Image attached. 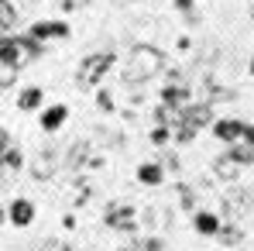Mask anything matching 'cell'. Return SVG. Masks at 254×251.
Wrapping results in <instances>:
<instances>
[{"instance_id":"obj_1","label":"cell","mask_w":254,"mask_h":251,"mask_svg":"<svg viewBox=\"0 0 254 251\" xmlns=\"http://www.w3.org/2000/svg\"><path fill=\"white\" fill-rule=\"evenodd\" d=\"M162 66H165V59H162V52H158L155 45H134L130 55H127L124 80H127V83H144V80L158 76Z\"/></svg>"},{"instance_id":"obj_2","label":"cell","mask_w":254,"mask_h":251,"mask_svg":"<svg viewBox=\"0 0 254 251\" xmlns=\"http://www.w3.org/2000/svg\"><path fill=\"white\" fill-rule=\"evenodd\" d=\"M175 117H179L175 141H179V145H189V141H196V134H199L203 127L213 124V107H210V103H189V107L179 110Z\"/></svg>"},{"instance_id":"obj_3","label":"cell","mask_w":254,"mask_h":251,"mask_svg":"<svg viewBox=\"0 0 254 251\" xmlns=\"http://www.w3.org/2000/svg\"><path fill=\"white\" fill-rule=\"evenodd\" d=\"M110 69H114V52L110 48L107 52H93V55H86L83 62H79V69H76V86L79 89H96Z\"/></svg>"},{"instance_id":"obj_4","label":"cell","mask_w":254,"mask_h":251,"mask_svg":"<svg viewBox=\"0 0 254 251\" xmlns=\"http://www.w3.org/2000/svg\"><path fill=\"white\" fill-rule=\"evenodd\" d=\"M103 224H107L110 231H124V234H130V231L137 227V210L130 207V203H110L107 213H103Z\"/></svg>"},{"instance_id":"obj_5","label":"cell","mask_w":254,"mask_h":251,"mask_svg":"<svg viewBox=\"0 0 254 251\" xmlns=\"http://www.w3.org/2000/svg\"><path fill=\"white\" fill-rule=\"evenodd\" d=\"M210 127H213V134H216L223 145H237V141H244V121H237V117H216Z\"/></svg>"},{"instance_id":"obj_6","label":"cell","mask_w":254,"mask_h":251,"mask_svg":"<svg viewBox=\"0 0 254 251\" xmlns=\"http://www.w3.org/2000/svg\"><path fill=\"white\" fill-rule=\"evenodd\" d=\"M192 103V93H189V83H172L162 89V107H169L172 114H179V110H186Z\"/></svg>"},{"instance_id":"obj_7","label":"cell","mask_w":254,"mask_h":251,"mask_svg":"<svg viewBox=\"0 0 254 251\" xmlns=\"http://www.w3.org/2000/svg\"><path fill=\"white\" fill-rule=\"evenodd\" d=\"M28 35H31V38H38V42L69 38V24H65V21H35V24L28 28Z\"/></svg>"},{"instance_id":"obj_8","label":"cell","mask_w":254,"mask_h":251,"mask_svg":"<svg viewBox=\"0 0 254 251\" xmlns=\"http://www.w3.org/2000/svg\"><path fill=\"white\" fill-rule=\"evenodd\" d=\"M7 220H10L14 227H31V224H35V203H31L28 196H17V200L7 207Z\"/></svg>"},{"instance_id":"obj_9","label":"cell","mask_w":254,"mask_h":251,"mask_svg":"<svg viewBox=\"0 0 254 251\" xmlns=\"http://www.w3.org/2000/svg\"><path fill=\"white\" fill-rule=\"evenodd\" d=\"M244 168H248V166H241V162L234 159V152H230V148H227L220 159H213V175H216V179H223V182H234Z\"/></svg>"},{"instance_id":"obj_10","label":"cell","mask_w":254,"mask_h":251,"mask_svg":"<svg viewBox=\"0 0 254 251\" xmlns=\"http://www.w3.org/2000/svg\"><path fill=\"white\" fill-rule=\"evenodd\" d=\"M69 121V107L65 103H52V107H45L42 117H38V124H42L45 134H52V131H59V127Z\"/></svg>"},{"instance_id":"obj_11","label":"cell","mask_w":254,"mask_h":251,"mask_svg":"<svg viewBox=\"0 0 254 251\" xmlns=\"http://www.w3.org/2000/svg\"><path fill=\"white\" fill-rule=\"evenodd\" d=\"M137 182L141 186H162L165 182V166L162 162H141L137 166Z\"/></svg>"},{"instance_id":"obj_12","label":"cell","mask_w":254,"mask_h":251,"mask_svg":"<svg viewBox=\"0 0 254 251\" xmlns=\"http://www.w3.org/2000/svg\"><path fill=\"white\" fill-rule=\"evenodd\" d=\"M220 217L210 213V210H199L196 217H192V227H196V234H203V238H216V231H220Z\"/></svg>"},{"instance_id":"obj_13","label":"cell","mask_w":254,"mask_h":251,"mask_svg":"<svg viewBox=\"0 0 254 251\" xmlns=\"http://www.w3.org/2000/svg\"><path fill=\"white\" fill-rule=\"evenodd\" d=\"M21 166H24L21 152L7 141V145H3V152H0V175H14V172H21Z\"/></svg>"},{"instance_id":"obj_14","label":"cell","mask_w":254,"mask_h":251,"mask_svg":"<svg viewBox=\"0 0 254 251\" xmlns=\"http://www.w3.org/2000/svg\"><path fill=\"white\" fill-rule=\"evenodd\" d=\"M42 103H45L42 86H28V89L17 96V110H24V114H31V110H42Z\"/></svg>"},{"instance_id":"obj_15","label":"cell","mask_w":254,"mask_h":251,"mask_svg":"<svg viewBox=\"0 0 254 251\" xmlns=\"http://www.w3.org/2000/svg\"><path fill=\"white\" fill-rule=\"evenodd\" d=\"M216 241H220V245H227V248H234V245H241V241H244V231H241L237 224H227V220H223V224H220V231H216Z\"/></svg>"},{"instance_id":"obj_16","label":"cell","mask_w":254,"mask_h":251,"mask_svg":"<svg viewBox=\"0 0 254 251\" xmlns=\"http://www.w3.org/2000/svg\"><path fill=\"white\" fill-rule=\"evenodd\" d=\"M14 28H17V10L10 0H0V35L14 31Z\"/></svg>"},{"instance_id":"obj_17","label":"cell","mask_w":254,"mask_h":251,"mask_svg":"<svg viewBox=\"0 0 254 251\" xmlns=\"http://www.w3.org/2000/svg\"><path fill=\"white\" fill-rule=\"evenodd\" d=\"M17 69H21V62H10V59H0V89H7V86H14V80H17Z\"/></svg>"},{"instance_id":"obj_18","label":"cell","mask_w":254,"mask_h":251,"mask_svg":"<svg viewBox=\"0 0 254 251\" xmlns=\"http://www.w3.org/2000/svg\"><path fill=\"white\" fill-rule=\"evenodd\" d=\"M0 59L21 62V45H17V38H7V35H0Z\"/></svg>"},{"instance_id":"obj_19","label":"cell","mask_w":254,"mask_h":251,"mask_svg":"<svg viewBox=\"0 0 254 251\" xmlns=\"http://www.w3.org/2000/svg\"><path fill=\"white\" fill-rule=\"evenodd\" d=\"M169 138H172V127L169 124H155V131H151V145H155V148H165Z\"/></svg>"},{"instance_id":"obj_20","label":"cell","mask_w":254,"mask_h":251,"mask_svg":"<svg viewBox=\"0 0 254 251\" xmlns=\"http://www.w3.org/2000/svg\"><path fill=\"white\" fill-rule=\"evenodd\" d=\"M96 103H100L103 110H114V96H110L107 89H100V93H96Z\"/></svg>"},{"instance_id":"obj_21","label":"cell","mask_w":254,"mask_h":251,"mask_svg":"<svg viewBox=\"0 0 254 251\" xmlns=\"http://www.w3.org/2000/svg\"><path fill=\"white\" fill-rule=\"evenodd\" d=\"M179 193H182V207H186V210H192V207H196V196H192V189H186V186H182Z\"/></svg>"},{"instance_id":"obj_22","label":"cell","mask_w":254,"mask_h":251,"mask_svg":"<svg viewBox=\"0 0 254 251\" xmlns=\"http://www.w3.org/2000/svg\"><path fill=\"white\" fill-rule=\"evenodd\" d=\"M162 248H165V245H162L158 238H148V241L141 245V251H162Z\"/></svg>"},{"instance_id":"obj_23","label":"cell","mask_w":254,"mask_h":251,"mask_svg":"<svg viewBox=\"0 0 254 251\" xmlns=\"http://www.w3.org/2000/svg\"><path fill=\"white\" fill-rule=\"evenodd\" d=\"M192 3H196V0H175V10H182V14H189V10H192Z\"/></svg>"},{"instance_id":"obj_24","label":"cell","mask_w":254,"mask_h":251,"mask_svg":"<svg viewBox=\"0 0 254 251\" xmlns=\"http://www.w3.org/2000/svg\"><path fill=\"white\" fill-rule=\"evenodd\" d=\"M244 145L254 148V124H244Z\"/></svg>"},{"instance_id":"obj_25","label":"cell","mask_w":254,"mask_h":251,"mask_svg":"<svg viewBox=\"0 0 254 251\" xmlns=\"http://www.w3.org/2000/svg\"><path fill=\"white\" fill-rule=\"evenodd\" d=\"M79 3H89V0H62V7H65V10H72V7H79Z\"/></svg>"},{"instance_id":"obj_26","label":"cell","mask_w":254,"mask_h":251,"mask_svg":"<svg viewBox=\"0 0 254 251\" xmlns=\"http://www.w3.org/2000/svg\"><path fill=\"white\" fill-rule=\"evenodd\" d=\"M3 224H7V210L0 207V227H3Z\"/></svg>"},{"instance_id":"obj_27","label":"cell","mask_w":254,"mask_h":251,"mask_svg":"<svg viewBox=\"0 0 254 251\" xmlns=\"http://www.w3.org/2000/svg\"><path fill=\"white\" fill-rule=\"evenodd\" d=\"M251 73H254V59H251Z\"/></svg>"},{"instance_id":"obj_28","label":"cell","mask_w":254,"mask_h":251,"mask_svg":"<svg viewBox=\"0 0 254 251\" xmlns=\"http://www.w3.org/2000/svg\"><path fill=\"white\" fill-rule=\"evenodd\" d=\"M251 17H254V3H251Z\"/></svg>"},{"instance_id":"obj_29","label":"cell","mask_w":254,"mask_h":251,"mask_svg":"<svg viewBox=\"0 0 254 251\" xmlns=\"http://www.w3.org/2000/svg\"><path fill=\"white\" fill-rule=\"evenodd\" d=\"M121 251H134V248H121Z\"/></svg>"}]
</instances>
